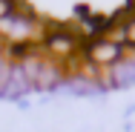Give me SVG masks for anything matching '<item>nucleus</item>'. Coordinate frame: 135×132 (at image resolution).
<instances>
[{
	"label": "nucleus",
	"mask_w": 135,
	"mask_h": 132,
	"mask_svg": "<svg viewBox=\"0 0 135 132\" xmlns=\"http://www.w3.org/2000/svg\"><path fill=\"white\" fill-rule=\"evenodd\" d=\"M17 12V0H0V20Z\"/></svg>",
	"instance_id": "5"
},
{
	"label": "nucleus",
	"mask_w": 135,
	"mask_h": 132,
	"mask_svg": "<svg viewBox=\"0 0 135 132\" xmlns=\"http://www.w3.org/2000/svg\"><path fill=\"white\" fill-rule=\"evenodd\" d=\"M43 52L49 55V60L60 63V60H69V57H78L81 49V40L72 29H55L46 32V40H43Z\"/></svg>",
	"instance_id": "2"
},
{
	"label": "nucleus",
	"mask_w": 135,
	"mask_h": 132,
	"mask_svg": "<svg viewBox=\"0 0 135 132\" xmlns=\"http://www.w3.org/2000/svg\"><path fill=\"white\" fill-rule=\"evenodd\" d=\"M81 55H83V60H89V63L98 66L101 72H109L115 63H121V60L127 57V49H124V46H115L107 37H95V40H89V43L83 46Z\"/></svg>",
	"instance_id": "1"
},
{
	"label": "nucleus",
	"mask_w": 135,
	"mask_h": 132,
	"mask_svg": "<svg viewBox=\"0 0 135 132\" xmlns=\"http://www.w3.org/2000/svg\"><path fill=\"white\" fill-rule=\"evenodd\" d=\"M127 23V49H135V14L124 20Z\"/></svg>",
	"instance_id": "4"
},
{
	"label": "nucleus",
	"mask_w": 135,
	"mask_h": 132,
	"mask_svg": "<svg viewBox=\"0 0 135 132\" xmlns=\"http://www.w3.org/2000/svg\"><path fill=\"white\" fill-rule=\"evenodd\" d=\"M124 115H127V118H132V115H135V104H132V106H127V112H124Z\"/></svg>",
	"instance_id": "6"
},
{
	"label": "nucleus",
	"mask_w": 135,
	"mask_h": 132,
	"mask_svg": "<svg viewBox=\"0 0 135 132\" xmlns=\"http://www.w3.org/2000/svg\"><path fill=\"white\" fill-rule=\"evenodd\" d=\"M107 75H109V86H115V89L135 86V57H124L121 63H115L109 69Z\"/></svg>",
	"instance_id": "3"
}]
</instances>
